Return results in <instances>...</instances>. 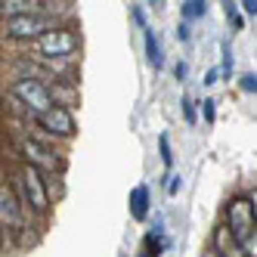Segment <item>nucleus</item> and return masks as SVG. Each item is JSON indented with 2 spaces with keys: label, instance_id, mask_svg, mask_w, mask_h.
Returning a JSON list of instances; mask_svg holds the SVG:
<instances>
[{
  "label": "nucleus",
  "instance_id": "nucleus-1",
  "mask_svg": "<svg viewBox=\"0 0 257 257\" xmlns=\"http://www.w3.org/2000/svg\"><path fill=\"white\" fill-rule=\"evenodd\" d=\"M10 189L22 201L28 217H41V220L50 217L53 198H50V189H47V174L44 171L31 168V164H19V171H16L13 180H10Z\"/></svg>",
  "mask_w": 257,
  "mask_h": 257
},
{
  "label": "nucleus",
  "instance_id": "nucleus-2",
  "mask_svg": "<svg viewBox=\"0 0 257 257\" xmlns=\"http://www.w3.org/2000/svg\"><path fill=\"white\" fill-rule=\"evenodd\" d=\"M10 99L16 102L19 112H25L28 124L38 121L41 115H47L50 108H56L53 93H50V84L41 81V78H16L10 84Z\"/></svg>",
  "mask_w": 257,
  "mask_h": 257
},
{
  "label": "nucleus",
  "instance_id": "nucleus-3",
  "mask_svg": "<svg viewBox=\"0 0 257 257\" xmlns=\"http://www.w3.org/2000/svg\"><path fill=\"white\" fill-rule=\"evenodd\" d=\"M31 53L38 59H53V62H62V59H75V53L81 47V38L68 25H56L50 28L44 38H38L34 44H28Z\"/></svg>",
  "mask_w": 257,
  "mask_h": 257
},
{
  "label": "nucleus",
  "instance_id": "nucleus-4",
  "mask_svg": "<svg viewBox=\"0 0 257 257\" xmlns=\"http://www.w3.org/2000/svg\"><path fill=\"white\" fill-rule=\"evenodd\" d=\"M16 152L22 155V164H31V168H38L44 174H62V168H65L62 155L50 146V140H41L31 131H28V137L16 143Z\"/></svg>",
  "mask_w": 257,
  "mask_h": 257
},
{
  "label": "nucleus",
  "instance_id": "nucleus-5",
  "mask_svg": "<svg viewBox=\"0 0 257 257\" xmlns=\"http://www.w3.org/2000/svg\"><path fill=\"white\" fill-rule=\"evenodd\" d=\"M59 22L53 19V16H47V10L41 13H28V16H13V19H4V34L10 41H25V44H34L38 38H44V34L50 28H56Z\"/></svg>",
  "mask_w": 257,
  "mask_h": 257
},
{
  "label": "nucleus",
  "instance_id": "nucleus-6",
  "mask_svg": "<svg viewBox=\"0 0 257 257\" xmlns=\"http://www.w3.org/2000/svg\"><path fill=\"white\" fill-rule=\"evenodd\" d=\"M226 226H229V232L238 245H242L251 232H257V217H254L251 195H232L226 201Z\"/></svg>",
  "mask_w": 257,
  "mask_h": 257
},
{
  "label": "nucleus",
  "instance_id": "nucleus-7",
  "mask_svg": "<svg viewBox=\"0 0 257 257\" xmlns=\"http://www.w3.org/2000/svg\"><path fill=\"white\" fill-rule=\"evenodd\" d=\"M31 127L34 131L31 134H38L41 140H71L75 137V118H71V108H62V105H56V108H50L47 115H41L38 121H31Z\"/></svg>",
  "mask_w": 257,
  "mask_h": 257
},
{
  "label": "nucleus",
  "instance_id": "nucleus-8",
  "mask_svg": "<svg viewBox=\"0 0 257 257\" xmlns=\"http://www.w3.org/2000/svg\"><path fill=\"white\" fill-rule=\"evenodd\" d=\"M0 205H4V226L10 232H22L25 220H28V211L22 208V201L16 198V192L4 186V192H0Z\"/></svg>",
  "mask_w": 257,
  "mask_h": 257
},
{
  "label": "nucleus",
  "instance_id": "nucleus-9",
  "mask_svg": "<svg viewBox=\"0 0 257 257\" xmlns=\"http://www.w3.org/2000/svg\"><path fill=\"white\" fill-rule=\"evenodd\" d=\"M50 93H53V102L62 108L78 105V84L75 81H50Z\"/></svg>",
  "mask_w": 257,
  "mask_h": 257
},
{
  "label": "nucleus",
  "instance_id": "nucleus-10",
  "mask_svg": "<svg viewBox=\"0 0 257 257\" xmlns=\"http://www.w3.org/2000/svg\"><path fill=\"white\" fill-rule=\"evenodd\" d=\"M127 201H131V217L134 220H146V217H149V186H134Z\"/></svg>",
  "mask_w": 257,
  "mask_h": 257
},
{
  "label": "nucleus",
  "instance_id": "nucleus-11",
  "mask_svg": "<svg viewBox=\"0 0 257 257\" xmlns=\"http://www.w3.org/2000/svg\"><path fill=\"white\" fill-rule=\"evenodd\" d=\"M143 41H146V59H149V65L161 68L164 65V56H161V44L155 38V31L152 28H143Z\"/></svg>",
  "mask_w": 257,
  "mask_h": 257
},
{
  "label": "nucleus",
  "instance_id": "nucleus-12",
  "mask_svg": "<svg viewBox=\"0 0 257 257\" xmlns=\"http://www.w3.org/2000/svg\"><path fill=\"white\" fill-rule=\"evenodd\" d=\"M164 248H168V238H161V229H155L143 238V254L146 257H161Z\"/></svg>",
  "mask_w": 257,
  "mask_h": 257
},
{
  "label": "nucleus",
  "instance_id": "nucleus-13",
  "mask_svg": "<svg viewBox=\"0 0 257 257\" xmlns=\"http://www.w3.org/2000/svg\"><path fill=\"white\" fill-rule=\"evenodd\" d=\"M180 13H183V19L189 22V19H198V16H205V13H208V7L201 4V0H186V4L180 7Z\"/></svg>",
  "mask_w": 257,
  "mask_h": 257
},
{
  "label": "nucleus",
  "instance_id": "nucleus-14",
  "mask_svg": "<svg viewBox=\"0 0 257 257\" xmlns=\"http://www.w3.org/2000/svg\"><path fill=\"white\" fill-rule=\"evenodd\" d=\"M158 149H161V164L171 171V168H174V152H171V140L164 137V134L158 137Z\"/></svg>",
  "mask_w": 257,
  "mask_h": 257
},
{
  "label": "nucleus",
  "instance_id": "nucleus-15",
  "mask_svg": "<svg viewBox=\"0 0 257 257\" xmlns=\"http://www.w3.org/2000/svg\"><path fill=\"white\" fill-rule=\"evenodd\" d=\"M59 180H62L59 174H47V189H50V198H53V201L62 195V183H59Z\"/></svg>",
  "mask_w": 257,
  "mask_h": 257
},
{
  "label": "nucleus",
  "instance_id": "nucleus-16",
  "mask_svg": "<svg viewBox=\"0 0 257 257\" xmlns=\"http://www.w3.org/2000/svg\"><path fill=\"white\" fill-rule=\"evenodd\" d=\"M180 105H183V118H186V124H195V102L189 96H183Z\"/></svg>",
  "mask_w": 257,
  "mask_h": 257
},
{
  "label": "nucleus",
  "instance_id": "nucleus-17",
  "mask_svg": "<svg viewBox=\"0 0 257 257\" xmlns=\"http://www.w3.org/2000/svg\"><path fill=\"white\" fill-rule=\"evenodd\" d=\"M220 71H223V78L229 81V75H232V50H229V44H223V65H220Z\"/></svg>",
  "mask_w": 257,
  "mask_h": 257
},
{
  "label": "nucleus",
  "instance_id": "nucleus-18",
  "mask_svg": "<svg viewBox=\"0 0 257 257\" xmlns=\"http://www.w3.org/2000/svg\"><path fill=\"white\" fill-rule=\"evenodd\" d=\"M201 115H205V124H214V115H217V102H214V99H205V102H201Z\"/></svg>",
  "mask_w": 257,
  "mask_h": 257
},
{
  "label": "nucleus",
  "instance_id": "nucleus-19",
  "mask_svg": "<svg viewBox=\"0 0 257 257\" xmlns=\"http://www.w3.org/2000/svg\"><path fill=\"white\" fill-rule=\"evenodd\" d=\"M238 87H242L245 93H257V75H242L238 78Z\"/></svg>",
  "mask_w": 257,
  "mask_h": 257
},
{
  "label": "nucleus",
  "instance_id": "nucleus-20",
  "mask_svg": "<svg viewBox=\"0 0 257 257\" xmlns=\"http://www.w3.org/2000/svg\"><path fill=\"white\" fill-rule=\"evenodd\" d=\"M226 19H232V25H235V28H242V25H245V19H242V16H238L235 4H226Z\"/></svg>",
  "mask_w": 257,
  "mask_h": 257
},
{
  "label": "nucleus",
  "instance_id": "nucleus-21",
  "mask_svg": "<svg viewBox=\"0 0 257 257\" xmlns=\"http://www.w3.org/2000/svg\"><path fill=\"white\" fill-rule=\"evenodd\" d=\"M177 38H180V41H189V22H180V28H177Z\"/></svg>",
  "mask_w": 257,
  "mask_h": 257
},
{
  "label": "nucleus",
  "instance_id": "nucleus-22",
  "mask_svg": "<svg viewBox=\"0 0 257 257\" xmlns=\"http://www.w3.org/2000/svg\"><path fill=\"white\" fill-rule=\"evenodd\" d=\"M171 183H168V195H177L180 192V177H168Z\"/></svg>",
  "mask_w": 257,
  "mask_h": 257
},
{
  "label": "nucleus",
  "instance_id": "nucleus-23",
  "mask_svg": "<svg viewBox=\"0 0 257 257\" xmlns=\"http://www.w3.org/2000/svg\"><path fill=\"white\" fill-rule=\"evenodd\" d=\"M242 10H245L248 16H257V0H245V4H242Z\"/></svg>",
  "mask_w": 257,
  "mask_h": 257
},
{
  "label": "nucleus",
  "instance_id": "nucleus-24",
  "mask_svg": "<svg viewBox=\"0 0 257 257\" xmlns=\"http://www.w3.org/2000/svg\"><path fill=\"white\" fill-rule=\"evenodd\" d=\"M217 78H220V71H217V68H211V71H208V75H205V84L211 87V84H217Z\"/></svg>",
  "mask_w": 257,
  "mask_h": 257
},
{
  "label": "nucleus",
  "instance_id": "nucleus-25",
  "mask_svg": "<svg viewBox=\"0 0 257 257\" xmlns=\"http://www.w3.org/2000/svg\"><path fill=\"white\" fill-rule=\"evenodd\" d=\"M174 75H177V81H183V78H186V65H183V62H177V68H174Z\"/></svg>",
  "mask_w": 257,
  "mask_h": 257
},
{
  "label": "nucleus",
  "instance_id": "nucleus-26",
  "mask_svg": "<svg viewBox=\"0 0 257 257\" xmlns=\"http://www.w3.org/2000/svg\"><path fill=\"white\" fill-rule=\"evenodd\" d=\"M205 257H217V254H214V251H208V254H205Z\"/></svg>",
  "mask_w": 257,
  "mask_h": 257
},
{
  "label": "nucleus",
  "instance_id": "nucleus-27",
  "mask_svg": "<svg viewBox=\"0 0 257 257\" xmlns=\"http://www.w3.org/2000/svg\"><path fill=\"white\" fill-rule=\"evenodd\" d=\"M140 257H146V254H143V251H140Z\"/></svg>",
  "mask_w": 257,
  "mask_h": 257
}]
</instances>
